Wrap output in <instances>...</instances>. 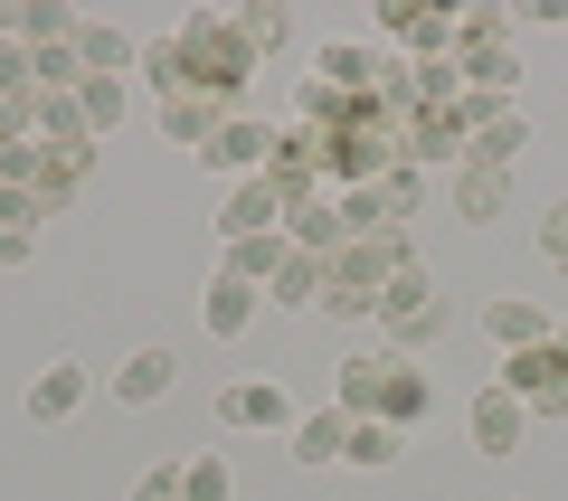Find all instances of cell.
Listing matches in <instances>:
<instances>
[{
	"instance_id": "cell-27",
	"label": "cell",
	"mask_w": 568,
	"mask_h": 501,
	"mask_svg": "<svg viewBox=\"0 0 568 501\" xmlns=\"http://www.w3.org/2000/svg\"><path fill=\"white\" fill-rule=\"evenodd\" d=\"M465 76H474V95H503V104H511V85H521V58H511V48H474Z\"/></svg>"
},
{
	"instance_id": "cell-19",
	"label": "cell",
	"mask_w": 568,
	"mask_h": 501,
	"mask_svg": "<svg viewBox=\"0 0 568 501\" xmlns=\"http://www.w3.org/2000/svg\"><path fill=\"white\" fill-rule=\"evenodd\" d=\"M219 95H162V133L171 142H190V152H209V133H219Z\"/></svg>"
},
{
	"instance_id": "cell-6",
	"label": "cell",
	"mask_w": 568,
	"mask_h": 501,
	"mask_svg": "<svg viewBox=\"0 0 568 501\" xmlns=\"http://www.w3.org/2000/svg\"><path fill=\"white\" fill-rule=\"evenodd\" d=\"M388 369H398V350H361V360H342V369H332V407H342L351 426H361V417H379Z\"/></svg>"
},
{
	"instance_id": "cell-14",
	"label": "cell",
	"mask_w": 568,
	"mask_h": 501,
	"mask_svg": "<svg viewBox=\"0 0 568 501\" xmlns=\"http://www.w3.org/2000/svg\"><path fill=\"white\" fill-rule=\"evenodd\" d=\"M219 426H294V407H284L275 379H237L219 388Z\"/></svg>"
},
{
	"instance_id": "cell-30",
	"label": "cell",
	"mask_w": 568,
	"mask_h": 501,
	"mask_svg": "<svg viewBox=\"0 0 568 501\" xmlns=\"http://www.w3.org/2000/svg\"><path fill=\"white\" fill-rule=\"evenodd\" d=\"M379 200H388V227H407V218H417V200H426L417 161H388V171H379Z\"/></svg>"
},
{
	"instance_id": "cell-40",
	"label": "cell",
	"mask_w": 568,
	"mask_h": 501,
	"mask_svg": "<svg viewBox=\"0 0 568 501\" xmlns=\"http://www.w3.org/2000/svg\"><path fill=\"white\" fill-rule=\"evenodd\" d=\"M559 350H568V321H559Z\"/></svg>"
},
{
	"instance_id": "cell-38",
	"label": "cell",
	"mask_w": 568,
	"mask_h": 501,
	"mask_svg": "<svg viewBox=\"0 0 568 501\" xmlns=\"http://www.w3.org/2000/svg\"><path fill=\"white\" fill-rule=\"evenodd\" d=\"M521 20H540V29H568V0H521Z\"/></svg>"
},
{
	"instance_id": "cell-25",
	"label": "cell",
	"mask_w": 568,
	"mask_h": 501,
	"mask_svg": "<svg viewBox=\"0 0 568 501\" xmlns=\"http://www.w3.org/2000/svg\"><path fill=\"white\" fill-rule=\"evenodd\" d=\"M77 39V10H58V0H20V48L39 58V48H67Z\"/></svg>"
},
{
	"instance_id": "cell-17",
	"label": "cell",
	"mask_w": 568,
	"mask_h": 501,
	"mask_svg": "<svg viewBox=\"0 0 568 501\" xmlns=\"http://www.w3.org/2000/svg\"><path fill=\"white\" fill-rule=\"evenodd\" d=\"M77 67L85 76H123V67H142V48L123 29H104V20H77Z\"/></svg>"
},
{
	"instance_id": "cell-34",
	"label": "cell",
	"mask_w": 568,
	"mask_h": 501,
	"mask_svg": "<svg viewBox=\"0 0 568 501\" xmlns=\"http://www.w3.org/2000/svg\"><path fill=\"white\" fill-rule=\"evenodd\" d=\"M142 76H152V85H162V95H190V85H181V48H142Z\"/></svg>"
},
{
	"instance_id": "cell-7",
	"label": "cell",
	"mask_w": 568,
	"mask_h": 501,
	"mask_svg": "<svg viewBox=\"0 0 568 501\" xmlns=\"http://www.w3.org/2000/svg\"><path fill=\"white\" fill-rule=\"evenodd\" d=\"M200 161H209V171H265V161H275V133H265L256 114H227L219 133H209Z\"/></svg>"
},
{
	"instance_id": "cell-12",
	"label": "cell",
	"mask_w": 568,
	"mask_h": 501,
	"mask_svg": "<svg viewBox=\"0 0 568 501\" xmlns=\"http://www.w3.org/2000/svg\"><path fill=\"white\" fill-rule=\"evenodd\" d=\"M171 379H181V360H171V350H133V360L114 369V407H162Z\"/></svg>"
},
{
	"instance_id": "cell-29",
	"label": "cell",
	"mask_w": 568,
	"mask_h": 501,
	"mask_svg": "<svg viewBox=\"0 0 568 501\" xmlns=\"http://www.w3.org/2000/svg\"><path fill=\"white\" fill-rule=\"evenodd\" d=\"M227 454H181V501H227Z\"/></svg>"
},
{
	"instance_id": "cell-32",
	"label": "cell",
	"mask_w": 568,
	"mask_h": 501,
	"mask_svg": "<svg viewBox=\"0 0 568 501\" xmlns=\"http://www.w3.org/2000/svg\"><path fill=\"white\" fill-rule=\"evenodd\" d=\"M237 39L256 48V58H275V48H284V10H265V0H256V10H237Z\"/></svg>"
},
{
	"instance_id": "cell-5",
	"label": "cell",
	"mask_w": 568,
	"mask_h": 501,
	"mask_svg": "<svg viewBox=\"0 0 568 501\" xmlns=\"http://www.w3.org/2000/svg\"><path fill=\"white\" fill-rule=\"evenodd\" d=\"M484 331H493V350L521 360V350L559 341V313H549V303H521V294H493V303H484Z\"/></svg>"
},
{
	"instance_id": "cell-2",
	"label": "cell",
	"mask_w": 568,
	"mask_h": 501,
	"mask_svg": "<svg viewBox=\"0 0 568 501\" xmlns=\"http://www.w3.org/2000/svg\"><path fill=\"white\" fill-rule=\"evenodd\" d=\"M379 321H388V341H398V350L436 341V331H446V294H436V275H426V265H417V275H398L379 294Z\"/></svg>"
},
{
	"instance_id": "cell-13",
	"label": "cell",
	"mask_w": 568,
	"mask_h": 501,
	"mask_svg": "<svg viewBox=\"0 0 568 501\" xmlns=\"http://www.w3.org/2000/svg\"><path fill=\"white\" fill-rule=\"evenodd\" d=\"M379 29H388V39H407L417 58H436V48L455 39V20H446V10H426V0H379Z\"/></svg>"
},
{
	"instance_id": "cell-22",
	"label": "cell",
	"mask_w": 568,
	"mask_h": 501,
	"mask_svg": "<svg viewBox=\"0 0 568 501\" xmlns=\"http://www.w3.org/2000/svg\"><path fill=\"white\" fill-rule=\"evenodd\" d=\"M342 444H351V417H342V407H313V417L294 426V463H342Z\"/></svg>"
},
{
	"instance_id": "cell-11",
	"label": "cell",
	"mask_w": 568,
	"mask_h": 501,
	"mask_svg": "<svg viewBox=\"0 0 568 501\" xmlns=\"http://www.w3.org/2000/svg\"><path fill=\"white\" fill-rule=\"evenodd\" d=\"M379 76L388 67L369 58V48H351V39H332L323 58H313V85H323V95H379Z\"/></svg>"
},
{
	"instance_id": "cell-3",
	"label": "cell",
	"mask_w": 568,
	"mask_h": 501,
	"mask_svg": "<svg viewBox=\"0 0 568 501\" xmlns=\"http://www.w3.org/2000/svg\"><path fill=\"white\" fill-rule=\"evenodd\" d=\"M503 388L530 407V417H568V350L559 341H540V350H521V360L503 369Z\"/></svg>"
},
{
	"instance_id": "cell-15",
	"label": "cell",
	"mask_w": 568,
	"mask_h": 501,
	"mask_svg": "<svg viewBox=\"0 0 568 501\" xmlns=\"http://www.w3.org/2000/svg\"><path fill=\"white\" fill-rule=\"evenodd\" d=\"M265 294L294 303V313H323V294H332V256H304V246H294V256L275 265V284H265Z\"/></svg>"
},
{
	"instance_id": "cell-24",
	"label": "cell",
	"mask_w": 568,
	"mask_h": 501,
	"mask_svg": "<svg viewBox=\"0 0 568 501\" xmlns=\"http://www.w3.org/2000/svg\"><path fill=\"white\" fill-rule=\"evenodd\" d=\"M123 104H133V85H123V76H85L77 85V114H85V133H114V123H123Z\"/></svg>"
},
{
	"instance_id": "cell-21",
	"label": "cell",
	"mask_w": 568,
	"mask_h": 501,
	"mask_svg": "<svg viewBox=\"0 0 568 501\" xmlns=\"http://www.w3.org/2000/svg\"><path fill=\"white\" fill-rule=\"evenodd\" d=\"M284 237H294V246H304V256H342V208H332V200H304V208H294V218H284Z\"/></svg>"
},
{
	"instance_id": "cell-23",
	"label": "cell",
	"mask_w": 568,
	"mask_h": 501,
	"mask_svg": "<svg viewBox=\"0 0 568 501\" xmlns=\"http://www.w3.org/2000/svg\"><path fill=\"white\" fill-rule=\"evenodd\" d=\"M284 256H294V237H284V227H275V237H237L219 275H237V284H275V265H284Z\"/></svg>"
},
{
	"instance_id": "cell-36",
	"label": "cell",
	"mask_w": 568,
	"mask_h": 501,
	"mask_svg": "<svg viewBox=\"0 0 568 501\" xmlns=\"http://www.w3.org/2000/svg\"><path fill=\"white\" fill-rule=\"evenodd\" d=\"M540 256H549V265H568V200L549 208V227H540Z\"/></svg>"
},
{
	"instance_id": "cell-10",
	"label": "cell",
	"mask_w": 568,
	"mask_h": 501,
	"mask_svg": "<svg viewBox=\"0 0 568 501\" xmlns=\"http://www.w3.org/2000/svg\"><path fill=\"white\" fill-rule=\"evenodd\" d=\"M503 200H511V171H503V161H465V171H455V218H465V227H493V218H503Z\"/></svg>"
},
{
	"instance_id": "cell-9",
	"label": "cell",
	"mask_w": 568,
	"mask_h": 501,
	"mask_svg": "<svg viewBox=\"0 0 568 501\" xmlns=\"http://www.w3.org/2000/svg\"><path fill=\"white\" fill-rule=\"evenodd\" d=\"M465 426H474V444H484V454H511V444H521V426H530V407H521V398H511V388H503V379H493V388H484V398H474V407H465Z\"/></svg>"
},
{
	"instance_id": "cell-37",
	"label": "cell",
	"mask_w": 568,
	"mask_h": 501,
	"mask_svg": "<svg viewBox=\"0 0 568 501\" xmlns=\"http://www.w3.org/2000/svg\"><path fill=\"white\" fill-rule=\"evenodd\" d=\"M29 256H39V237H29V227H10V218H0V265H29Z\"/></svg>"
},
{
	"instance_id": "cell-16",
	"label": "cell",
	"mask_w": 568,
	"mask_h": 501,
	"mask_svg": "<svg viewBox=\"0 0 568 501\" xmlns=\"http://www.w3.org/2000/svg\"><path fill=\"white\" fill-rule=\"evenodd\" d=\"M219 227H227V246H237V237H275V227H284V200L265 190V171L237 190V200H227V218H219Z\"/></svg>"
},
{
	"instance_id": "cell-31",
	"label": "cell",
	"mask_w": 568,
	"mask_h": 501,
	"mask_svg": "<svg viewBox=\"0 0 568 501\" xmlns=\"http://www.w3.org/2000/svg\"><path fill=\"white\" fill-rule=\"evenodd\" d=\"M455 39H465V58H474V48H511V10H465Z\"/></svg>"
},
{
	"instance_id": "cell-35",
	"label": "cell",
	"mask_w": 568,
	"mask_h": 501,
	"mask_svg": "<svg viewBox=\"0 0 568 501\" xmlns=\"http://www.w3.org/2000/svg\"><path fill=\"white\" fill-rule=\"evenodd\" d=\"M133 501H181V463H162V473H142Z\"/></svg>"
},
{
	"instance_id": "cell-4",
	"label": "cell",
	"mask_w": 568,
	"mask_h": 501,
	"mask_svg": "<svg viewBox=\"0 0 568 501\" xmlns=\"http://www.w3.org/2000/svg\"><path fill=\"white\" fill-rule=\"evenodd\" d=\"M342 265L351 284H369V294H388V284L398 275H417V237H407V227H379V237H361V246H342Z\"/></svg>"
},
{
	"instance_id": "cell-26",
	"label": "cell",
	"mask_w": 568,
	"mask_h": 501,
	"mask_svg": "<svg viewBox=\"0 0 568 501\" xmlns=\"http://www.w3.org/2000/svg\"><path fill=\"white\" fill-rule=\"evenodd\" d=\"M332 208H342V237H351V246L388 227V200H379V181H361V190H332Z\"/></svg>"
},
{
	"instance_id": "cell-39",
	"label": "cell",
	"mask_w": 568,
	"mask_h": 501,
	"mask_svg": "<svg viewBox=\"0 0 568 501\" xmlns=\"http://www.w3.org/2000/svg\"><path fill=\"white\" fill-rule=\"evenodd\" d=\"M10 39H20V10H0V48H10Z\"/></svg>"
},
{
	"instance_id": "cell-20",
	"label": "cell",
	"mask_w": 568,
	"mask_h": 501,
	"mask_svg": "<svg viewBox=\"0 0 568 501\" xmlns=\"http://www.w3.org/2000/svg\"><path fill=\"white\" fill-rule=\"evenodd\" d=\"M256 303H265V284H237V275H219V284H209V331H219V341H237L246 321H256Z\"/></svg>"
},
{
	"instance_id": "cell-33",
	"label": "cell",
	"mask_w": 568,
	"mask_h": 501,
	"mask_svg": "<svg viewBox=\"0 0 568 501\" xmlns=\"http://www.w3.org/2000/svg\"><path fill=\"white\" fill-rule=\"evenodd\" d=\"M323 313H351V321H361V313H379V294H369V284H351L342 265H332V294H323Z\"/></svg>"
},
{
	"instance_id": "cell-1",
	"label": "cell",
	"mask_w": 568,
	"mask_h": 501,
	"mask_svg": "<svg viewBox=\"0 0 568 501\" xmlns=\"http://www.w3.org/2000/svg\"><path fill=\"white\" fill-rule=\"evenodd\" d=\"M171 48H181V85L190 95H237V85L256 76V48H246L237 20H219V10H190Z\"/></svg>"
},
{
	"instance_id": "cell-28",
	"label": "cell",
	"mask_w": 568,
	"mask_h": 501,
	"mask_svg": "<svg viewBox=\"0 0 568 501\" xmlns=\"http://www.w3.org/2000/svg\"><path fill=\"white\" fill-rule=\"evenodd\" d=\"M342 463H361V473H379V463H398V426L361 417V426H351V444H342Z\"/></svg>"
},
{
	"instance_id": "cell-18",
	"label": "cell",
	"mask_w": 568,
	"mask_h": 501,
	"mask_svg": "<svg viewBox=\"0 0 568 501\" xmlns=\"http://www.w3.org/2000/svg\"><path fill=\"white\" fill-rule=\"evenodd\" d=\"M426 407H436L426 369H417V360H398V369H388V398H379V426H398V436H407V426H426Z\"/></svg>"
},
{
	"instance_id": "cell-8",
	"label": "cell",
	"mask_w": 568,
	"mask_h": 501,
	"mask_svg": "<svg viewBox=\"0 0 568 501\" xmlns=\"http://www.w3.org/2000/svg\"><path fill=\"white\" fill-rule=\"evenodd\" d=\"M85 398H95V379H85L77 360H48L39 379H29V426H58V417H77Z\"/></svg>"
}]
</instances>
